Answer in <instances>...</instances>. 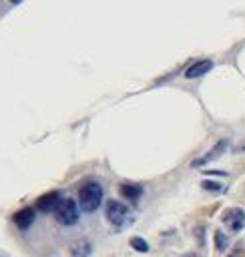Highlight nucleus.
Returning a JSON list of instances; mask_svg holds the SVG:
<instances>
[{
  "mask_svg": "<svg viewBox=\"0 0 245 257\" xmlns=\"http://www.w3.org/2000/svg\"><path fill=\"white\" fill-rule=\"evenodd\" d=\"M102 203V187L96 181H88L78 191V207L84 213H92Z\"/></svg>",
  "mask_w": 245,
  "mask_h": 257,
  "instance_id": "nucleus-1",
  "label": "nucleus"
},
{
  "mask_svg": "<svg viewBox=\"0 0 245 257\" xmlns=\"http://www.w3.org/2000/svg\"><path fill=\"white\" fill-rule=\"evenodd\" d=\"M104 215H106V221H108L112 227H116V229H122V227L131 225V221H133V213H131V209H129L125 203L114 201V199L106 201Z\"/></svg>",
  "mask_w": 245,
  "mask_h": 257,
  "instance_id": "nucleus-2",
  "label": "nucleus"
},
{
  "mask_svg": "<svg viewBox=\"0 0 245 257\" xmlns=\"http://www.w3.org/2000/svg\"><path fill=\"white\" fill-rule=\"evenodd\" d=\"M80 207L70 199V197H62V201L58 203V207L54 209V219L60 223V225H64V227H70V225H74L76 221H78V215H80V211H78Z\"/></svg>",
  "mask_w": 245,
  "mask_h": 257,
  "instance_id": "nucleus-3",
  "label": "nucleus"
},
{
  "mask_svg": "<svg viewBox=\"0 0 245 257\" xmlns=\"http://www.w3.org/2000/svg\"><path fill=\"white\" fill-rule=\"evenodd\" d=\"M60 201H62V195H60L58 191H50V193L40 195V197L36 199L34 207H36L38 211H42V213H54V209L58 207Z\"/></svg>",
  "mask_w": 245,
  "mask_h": 257,
  "instance_id": "nucleus-4",
  "label": "nucleus"
},
{
  "mask_svg": "<svg viewBox=\"0 0 245 257\" xmlns=\"http://www.w3.org/2000/svg\"><path fill=\"white\" fill-rule=\"evenodd\" d=\"M223 223L231 233H239L245 227V213L241 209H229L223 213Z\"/></svg>",
  "mask_w": 245,
  "mask_h": 257,
  "instance_id": "nucleus-5",
  "label": "nucleus"
},
{
  "mask_svg": "<svg viewBox=\"0 0 245 257\" xmlns=\"http://www.w3.org/2000/svg\"><path fill=\"white\" fill-rule=\"evenodd\" d=\"M213 68V60H209V58H205V60H197V62H193L187 70H185V78H201L203 74H207L209 70Z\"/></svg>",
  "mask_w": 245,
  "mask_h": 257,
  "instance_id": "nucleus-6",
  "label": "nucleus"
},
{
  "mask_svg": "<svg viewBox=\"0 0 245 257\" xmlns=\"http://www.w3.org/2000/svg\"><path fill=\"white\" fill-rule=\"evenodd\" d=\"M34 207H24V209H20L14 217H12V221H14V225L18 227V229H28L32 223H34Z\"/></svg>",
  "mask_w": 245,
  "mask_h": 257,
  "instance_id": "nucleus-7",
  "label": "nucleus"
},
{
  "mask_svg": "<svg viewBox=\"0 0 245 257\" xmlns=\"http://www.w3.org/2000/svg\"><path fill=\"white\" fill-rule=\"evenodd\" d=\"M225 149H227V141H219V143H217V145H215V147H213L209 153H205L203 157H199L197 161H193V167H201V165H205V163L213 161V159H215V157H219V155H221Z\"/></svg>",
  "mask_w": 245,
  "mask_h": 257,
  "instance_id": "nucleus-8",
  "label": "nucleus"
},
{
  "mask_svg": "<svg viewBox=\"0 0 245 257\" xmlns=\"http://www.w3.org/2000/svg\"><path fill=\"white\" fill-rule=\"evenodd\" d=\"M120 195L125 199H129L131 203H137L143 195V189L139 185H120Z\"/></svg>",
  "mask_w": 245,
  "mask_h": 257,
  "instance_id": "nucleus-9",
  "label": "nucleus"
},
{
  "mask_svg": "<svg viewBox=\"0 0 245 257\" xmlns=\"http://www.w3.org/2000/svg\"><path fill=\"white\" fill-rule=\"evenodd\" d=\"M90 243L86 241V239H80L78 243H74L72 247H70V253L74 255V257H86V255H90Z\"/></svg>",
  "mask_w": 245,
  "mask_h": 257,
  "instance_id": "nucleus-10",
  "label": "nucleus"
},
{
  "mask_svg": "<svg viewBox=\"0 0 245 257\" xmlns=\"http://www.w3.org/2000/svg\"><path fill=\"white\" fill-rule=\"evenodd\" d=\"M227 245H229L227 235H225L223 231H217V233H215V247H217V251H225Z\"/></svg>",
  "mask_w": 245,
  "mask_h": 257,
  "instance_id": "nucleus-11",
  "label": "nucleus"
},
{
  "mask_svg": "<svg viewBox=\"0 0 245 257\" xmlns=\"http://www.w3.org/2000/svg\"><path fill=\"white\" fill-rule=\"evenodd\" d=\"M131 247H133V249H137V251H141V253H147V251H149L147 241H145V239H141V237H133V239H131Z\"/></svg>",
  "mask_w": 245,
  "mask_h": 257,
  "instance_id": "nucleus-12",
  "label": "nucleus"
},
{
  "mask_svg": "<svg viewBox=\"0 0 245 257\" xmlns=\"http://www.w3.org/2000/svg\"><path fill=\"white\" fill-rule=\"evenodd\" d=\"M201 187H203V189H209V191H221V189H223V187H221L219 183H215V181H203Z\"/></svg>",
  "mask_w": 245,
  "mask_h": 257,
  "instance_id": "nucleus-13",
  "label": "nucleus"
},
{
  "mask_svg": "<svg viewBox=\"0 0 245 257\" xmlns=\"http://www.w3.org/2000/svg\"><path fill=\"white\" fill-rule=\"evenodd\" d=\"M229 257H243V255H241V251H233V255H229Z\"/></svg>",
  "mask_w": 245,
  "mask_h": 257,
  "instance_id": "nucleus-14",
  "label": "nucleus"
}]
</instances>
